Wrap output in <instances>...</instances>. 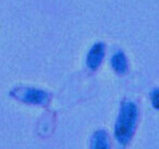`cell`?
Listing matches in <instances>:
<instances>
[{
	"label": "cell",
	"instance_id": "cell-5",
	"mask_svg": "<svg viewBox=\"0 0 159 149\" xmlns=\"http://www.w3.org/2000/svg\"><path fill=\"white\" fill-rule=\"evenodd\" d=\"M91 143L92 148L107 149L110 147L108 135L104 130H99L95 132L92 138Z\"/></svg>",
	"mask_w": 159,
	"mask_h": 149
},
{
	"label": "cell",
	"instance_id": "cell-6",
	"mask_svg": "<svg viewBox=\"0 0 159 149\" xmlns=\"http://www.w3.org/2000/svg\"><path fill=\"white\" fill-rule=\"evenodd\" d=\"M151 101H152V106L155 107V109H158V88H155L151 92L150 94Z\"/></svg>",
	"mask_w": 159,
	"mask_h": 149
},
{
	"label": "cell",
	"instance_id": "cell-1",
	"mask_svg": "<svg viewBox=\"0 0 159 149\" xmlns=\"http://www.w3.org/2000/svg\"><path fill=\"white\" fill-rule=\"evenodd\" d=\"M138 120V108L131 101H124L114 128L115 138L120 144L125 146L133 138Z\"/></svg>",
	"mask_w": 159,
	"mask_h": 149
},
{
	"label": "cell",
	"instance_id": "cell-2",
	"mask_svg": "<svg viewBox=\"0 0 159 149\" xmlns=\"http://www.w3.org/2000/svg\"><path fill=\"white\" fill-rule=\"evenodd\" d=\"M11 96L15 99L33 105L46 106L51 99L48 93L32 87H19L11 92Z\"/></svg>",
	"mask_w": 159,
	"mask_h": 149
},
{
	"label": "cell",
	"instance_id": "cell-4",
	"mask_svg": "<svg viewBox=\"0 0 159 149\" xmlns=\"http://www.w3.org/2000/svg\"><path fill=\"white\" fill-rule=\"evenodd\" d=\"M111 65L118 74H125L127 71V60L125 54L122 51H117L111 58Z\"/></svg>",
	"mask_w": 159,
	"mask_h": 149
},
{
	"label": "cell",
	"instance_id": "cell-3",
	"mask_svg": "<svg viewBox=\"0 0 159 149\" xmlns=\"http://www.w3.org/2000/svg\"><path fill=\"white\" fill-rule=\"evenodd\" d=\"M105 55V44L98 42L93 45L87 54L86 65L90 70L96 71L102 63Z\"/></svg>",
	"mask_w": 159,
	"mask_h": 149
}]
</instances>
